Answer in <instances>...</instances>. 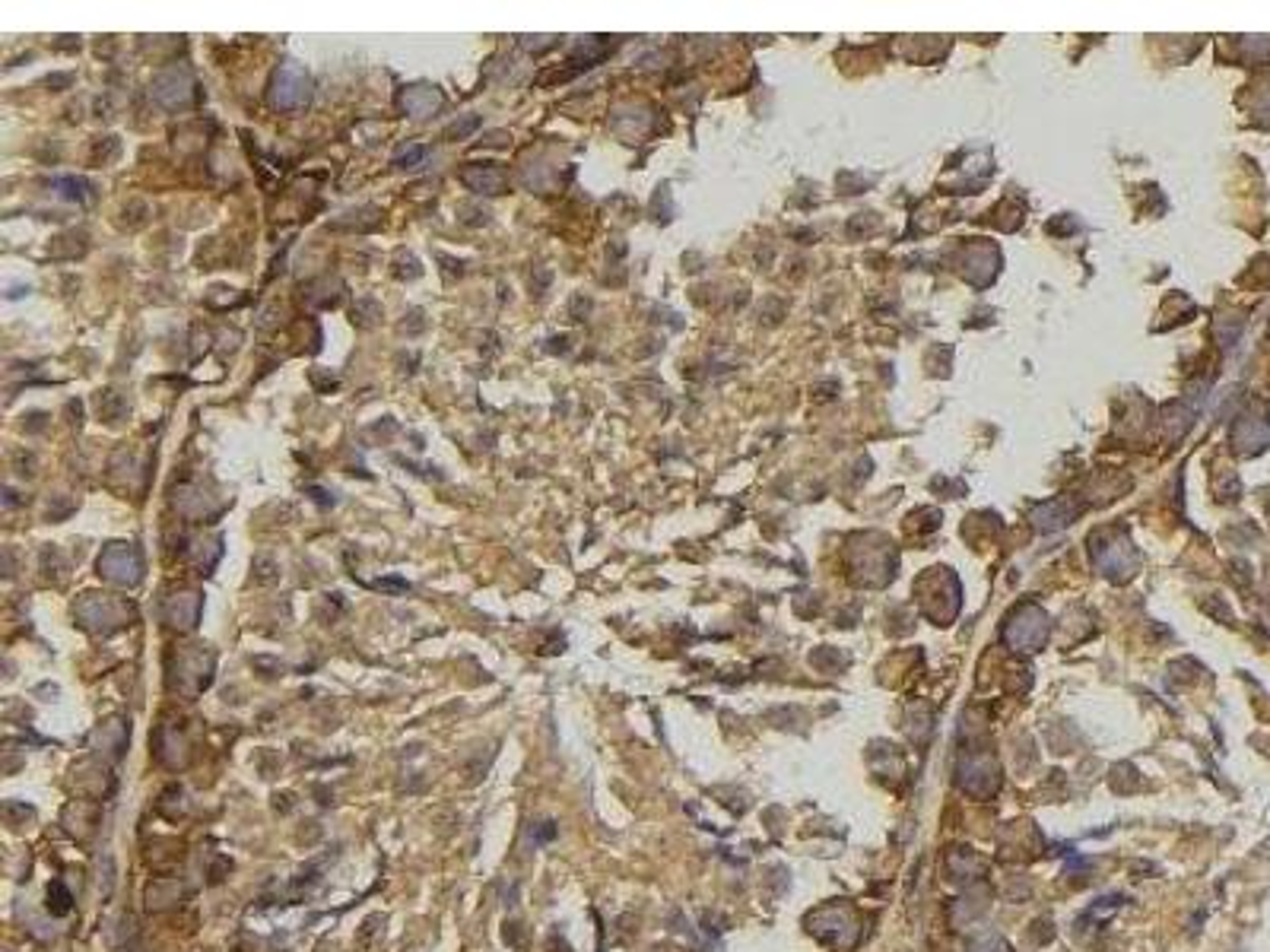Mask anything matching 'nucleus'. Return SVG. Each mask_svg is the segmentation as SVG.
Wrapping results in <instances>:
<instances>
[{"mask_svg": "<svg viewBox=\"0 0 1270 952\" xmlns=\"http://www.w3.org/2000/svg\"><path fill=\"white\" fill-rule=\"evenodd\" d=\"M311 102V77L302 64L283 61L270 83V105L277 111H302Z\"/></svg>", "mask_w": 1270, "mask_h": 952, "instance_id": "obj_1", "label": "nucleus"}, {"mask_svg": "<svg viewBox=\"0 0 1270 952\" xmlns=\"http://www.w3.org/2000/svg\"><path fill=\"white\" fill-rule=\"evenodd\" d=\"M150 95H153V102L160 105V108H166V111L191 108L194 105V95H197L191 70L188 67H168V70H163V74H156L153 77V87H150Z\"/></svg>", "mask_w": 1270, "mask_h": 952, "instance_id": "obj_2", "label": "nucleus"}, {"mask_svg": "<svg viewBox=\"0 0 1270 952\" xmlns=\"http://www.w3.org/2000/svg\"><path fill=\"white\" fill-rule=\"evenodd\" d=\"M144 562L134 543H108L99 556V575L115 581V585H137Z\"/></svg>", "mask_w": 1270, "mask_h": 952, "instance_id": "obj_3", "label": "nucleus"}, {"mask_svg": "<svg viewBox=\"0 0 1270 952\" xmlns=\"http://www.w3.org/2000/svg\"><path fill=\"white\" fill-rule=\"evenodd\" d=\"M461 181L474 194H487V197H496V194H505L508 191V175L496 162H470V165H464L461 168Z\"/></svg>", "mask_w": 1270, "mask_h": 952, "instance_id": "obj_4", "label": "nucleus"}, {"mask_svg": "<svg viewBox=\"0 0 1270 952\" xmlns=\"http://www.w3.org/2000/svg\"><path fill=\"white\" fill-rule=\"evenodd\" d=\"M441 105H445V95H441L438 87H430V83H413V87H404L401 93V108L410 118H430Z\"/></svg>", "mask_w": 1270, "mask_h": 952, "instance_id": "obj_5", "label": "nucleus"}, {"mask_svg": "<svg viewBox=\"0 0 1270 952\" xmlns=\"http://www.w3.org/2000/svg\"><path fill=\"white\" fill-rule=\"evenodd\" d=\"M51 188L58 191L61 197H67V201H77V204H87L90 197H93V184L87 178H77V175L51 178Z\"/></svg>", "mask_w": 1270, "mask_h": 952, "instance_id": "obj_6", "label": "nucleus"}, {"mask_svg": "<svg viewBox=\"0 0 1270 952\" xmlns=\"http://www.w3.org/2000/svg\"><path fill=\"white\" fill-rule=\"evenodd\" d=\"M480 124H483V121H480V115H464V118H458V121H454V124L448 127L445 137H448V140H467L474 131H480Z\"/></svg>", "mask_w": 1270, "mask_h": 952, "instance_id": "obj_7", "label": "nucleus"}, {"mask_svg": "<svg viewBox=\"0 0 1270 952\" xmlns=\"http://www.w3.org/2000/svg\"><path fill=\"white\" fill-rule=\"evenodd\" d=\"M430 156V150L426 147H407V150H401L394 156V168H417V165H423V159Z\"/></svg>", "mask_w": 1270, "mask_h": 952, "instance_id": "obj_8", "label": "nucleus"}]
</instances>
